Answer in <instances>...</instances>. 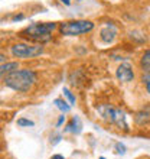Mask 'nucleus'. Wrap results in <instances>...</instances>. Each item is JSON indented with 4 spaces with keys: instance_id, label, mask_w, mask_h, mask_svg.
Returning a JSON list of instances; mask_svg holds the SVG:
<instances>
[{
    "instance_id": "14",
    "label": "nucleus",
    "mask_w": 150,
    "mask_h": 159,
    "mask_svg": "<svg viewBox=\"0 0 150 159\" xmlns=\"http://www.w3.org/2000/svg\"><path fill=\"white\" fill-rule=\"evenodd\" d=\"M64 94H65V97H67L68 100H69V104L71 106H74L75 104V97H74V94H72L68 88H64Z\"/></svg>"
},
{
    "instance_id": "3",
    "label": "nucleus",
    "mask_w": 150,
    "mask_h": 159,
    "mask_svg": "<svg viewBox=\"0 0 150 159\" xmlns=\"http://www.w3.org/2000/svg\"><path fill=\"white\" fill-rule=\"evenodd\" d=\"M98 113L101 114V117L104 119L107 123L110 125H116L117 127L123 129L124 132L129 130V125H127V117H126V113L123 110L117 109V107H113V106L104 104L98 107Z\"/></svg>"
},
{
    "instance_id": "24",
    "label": "nucleus",
    "mask_w": 150,
    "mask_h": 159,
    "mask_svg": "<svg viewBox=\"0 0 150 159\" xmlns=\"http://www.w3.org/2000/svg\"><path fill=\"white\" fill-rule=\"evenodd\" d=\"M78 2H79V0H78Z\"/></svg>"
},
{
    "instance_id": "23",
    "label": "nucleus",
    "mask_w": 150,
    "mask_h": 159,
    "mask_svg": "<svg viewBox=\"0 0 150 159\" xmlns=\"http://www.w3.org/2000/svg\"><path fill=\"white\" fill-rule=\"evenodd\" d=\"M100 159H105V158H100Z\"/></svg>"
},
{
    "instance_id": "21",
    "label": "nucleus",
    "mask_w": 150,
    "mask_h": 159,
    "mask_svg": "<svg viewBox=\"0 0 150 159\" xmlns=\"http://www.w3.org/2000/svg\"><path fill=\"white\" fill-rule=\"evenodd\" d=\"M51 159H65V158H64L62 155H54V156H52V158H51Z\"/></svg>"
},
{
    "instance_id": "18",
    "label": "nucleus",
    "mask_w": 150,
    "mask_h": 159,
    "mask_svg": "<svg viewBox=\"0 0 150 159\" xmlns=\"http://www.w3.org/2000/svg\"><path fill=\"white\" fill-rule=\"evenodd\" d=\"M59 140H61V134H55V136H54V140H51V143H52V145H56Z\"/></svg>"
},
{
    "instance_id": "16",
    "label": "nucleus",
    "mask_w": 150,
    "mask_h": 159,
    "mask_svg": "<svg viewBox=\"0 0 150 159\" xmlns=\"http://www.w3.org/2000/svg\"><path fill=\"white\" fill-rule=\"evenodd\" d=\"M143 83H144V85H146L147 93L150 94V74H147V75L143 77Z\"/></svg>"
},
{
    "instance_id": "20",
    "label": "nucleus",
    "mask_w": 150,
    "mask_h": 159,
    "mask_svg": "<svg viewBox=\"0 0 150 159\" xmlns=\"http://www.w3.org/2000/svg\"><path fill=\"white\" fill-rule=\"evenodd\" d=\"M23 17H25V16H23V15H16V16L13 17V20H15V22H17V20H22Z\"/></svg>"
},
{
    "instance_id": "12",
    "label": "nucleus",
    "mask_w": 150,
    "mask_h": 159,
    "mask_svg": "<svg viewBox=\"0 0 150 159\" xmlns=\"http://www.w3.org/2000/svg\"><path fill=\"white\" fill-rule=\"evenodd\" d=\"M54 103H55V106H56V107H58V109L62 111V113H68V111L71 110V104H67V103H65L62 98H56Z\"/></svg>"
},
{
    "instance_id": "4",
    "label": "nucleus",
    "mask_w": 150,
    "mask_h": 159,
    "mask_svg": "<svg viewBox=\"0 0 150 159\" xmlns=\"http://www.w3.org/2000/svg\"><path fill=\"white\" fill-rule=\"evenodd\" d=\"M94 29V23L91 20H67L59 25V32L65 36H77L81 34H87Z\"/></svg>"
},
{
    "instance_id": "17",
    "label": "nucleus",
    "mask_w": 150,
    "mask_h": 159,
    "mask_svg": "<svg viewBox=\"0 0 150 159\" xmlns=\"http://www.w3.org/2000/svg\"><path fill=\"white\" fill-rule=\"evenodd\" d=\"M116 152L117 153H120V155H123L126 152V146L124 145H121V143H116Z\"/></svg>"
},
{
    "instance_id": "13",
    "label": "nucleus",
    "mask_w": 150,
    "mask_h": 159,
    "mask_svg": "<svg viewBox=\"0 0 150 159\" xmlns=\"http://www.w3.org/2000/svg\"><path fill=\"white\" fill-rule=\"evenodd\" d=\"M130 38L134 39V41L139 42V43H143V42L146 41V36H144L142 32H139V30H131V32H130Z\"/></svg>"
},
{
    "instance_id": "8",
    "label": "nucleus",
    "mask_w": 150,
    "mask_h": 159,
    "mask_svg": "<svg viewBox=\"0 0 150 159\" xmlns=\"http://www.w3.org/2000/svg\"><path fill=\"white\" fill-rule=\"evenodd\" d=\"M134 120H136V123L140 126L150 123V104L146 106V107H143L140 111H137L136 116H134Z\"/></svg>"
},
{
    "instance_id": "22",
    "label": "nucleus",
    "mask_w": 150,
    "mask_h": 159,
    "mask_svg": "<svg viewBox=\"0 0 150 159\" xmlns=\"http://www.w3.org/2000/svg\"><path fill=\"white\" fill-rule=\"evenodd\" d=\"M59 2H62V3L67 4V6H69V4H71V0H59Z\"/></svg>"
},
{
    "instance_id": "6",
    "label": "nucleus",
    "mask_w": 150,
    "mask_h": 159,
    "mask_svg": "<svg viewBox=\"0 0 150 159\" xmlns=\"http://www.w3.org/2000/svg\"><path fill=\"white\" fill-rule=\"evenodd\" d=\"M116 75H117V78H118V81H121V83H130V81L134 78L133 68H131L130 64H126V62L121 64V65H118V68H117Z\"/></svg>"
},
{
    "instance_id": "15",
    "label": "nucleus",
    "mask_w": 150,
    "mask_h": 159,
    "mask_svg": "<svg viewBox=\"0 0 150 159\" xmlns=\"http://www.w3.org/2000/svg\"><path fill=\"white\" fill-rule=\"evenodd\" d=\"M17 125L19 126H30V127H32V126H35V123L32 120H28V119H19V120H17Z\"/></svg>"
},
{
    "instance_id": "11",
    "label": "nucleus",
    "mask_w": 150,
    "mask_h": 159,
    "mask_svg": "<svg viewBox=\"0 0 150 159\" xmlns=\"http://www.w3.org/2000/svg\"><path fill=\"white\" fill-rule=\"evenodd\" d=\"M140 68H142L144 72L150 74V49H147L146 52L142 55V59H140Z\"/></svg>"
},
{
    "instance_id": "2",
    "label": "nucleus",
    "mask_w": 150,
    "mask_h": 159,
    "mask_svg": "<svg viewBox=\"0 0 150 159\" xmlns=\"http://www.w3.org/2000/svg\"><path fill=\"white\" fill-rule=\"evenodd\" d=\"M55 29H56V23H54V22H36V23H32L28 28H25L19 35L28 41L43 43V42L51 41V38H52L51 34Z\"/></svg>"
},
{
    "instance_id": "5",
    "label": "nucleus",
    "mask_w": 150,
    "mask_h": 159,
    "mask_svg": "<svg viewBox=\"0 0 150 159\" xmlns=\"http://www.w3.org/2000/svg\"><path fill=\"white\" fill-rule=\"evenodd\" d=\"M15 58H35L38 55L43 54V46L28 45V43H15L10 49Z\"/></svg>"
},
{
    "instance_id": "1",
    "label": "nucleus",
    "mask_w": 150,
    "mask_h": 159,
    "mask_svg": "<svg viewBox=\"0 0 150 159\" xmlns=\"http://www.w3.org/2000/svg\"><path fill=\"white\" fill-rule=\"evenodd\" d=\"M3 83L15 91L26 93L36 83V72L32 70H15L3 77Z\"/></svg>"
},
{
    "instance_id": "10",
    "label": "nucleus",
    "mask_w": 150,
    "mask_h": 159,
    "mask_svg": "<svg viewBox=\"0 0 150 159\" xmlns=\"http://www.w3.org/2000/svg\"><path fill=\"white\" fill-rule=\"evenodd\" d=\"M15 70H19V64L17 62H3L2 67H0V75L4 77V74H9V72L15 71Z\"/></svg>"
},
{
    "instance_id": "7",
    "label": "nucleus",
    "mask_w": 150,
    "mask_h": 159,
    "mask_svg": "<svg viewBox=\"0 0 150 159\" xmlns=\"http://www.w3.org/2000/svg\"><path fill=\"white\" fill-rule=\"evenodd\" d=\"M116 35H117L116 28L113 25H107L105 28L101 29L100 39L104 42V43H111V42H114V39H116Z\"/></svg>"
},
{
    "instance_id": "19",
    "label": "nucleus",
    "mask_w": 150,
    "mask_h": 159,
    "mask_svg": "<svg viewBox=\"0 0 150 159\" xmlns=\"http://www.w3.org/2000/svg\"><path fill=\"white\" fill-rule=\"evenodd\" d=\"M64 121H65V116H64V114H62V116H59V119H58V121H56V126H58V127H59V126L62 125Z\"/></svg>"
},
{
    "instance_id": "9",
    "label": "nucleus",
    "mask_w": 150,
    "mask_h": 159,
    "mask_svg": "<svg viewBox=\"0 0 150 159\" xmlns=\"http://www.w3.org/2000/svg\"><path fill=\"white\" fill-rule=\"evenodd\" d=\"M81 129H82L81 120H79L77 116H74V117L71 119V121H69V123L67 125V127H65V132H71V133L78 134L79 132H81Z\"/></svg>"
}]
</instances>
